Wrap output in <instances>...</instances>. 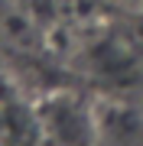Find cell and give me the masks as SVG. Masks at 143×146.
<instances>
[{"instance_id":"obj_2","label":"cell","mask_w":143,"mask_h":146,"mask_svg":"<svg viewBox=\"0 0 143 146\" xmlns=\"http://www.w3.org/2000/svg\"><path fill=\"white\" fill-rule=\"evenodd\" d=\"M43 123L62 146H88L94 136V110L81 107L72 98H52L43 104Z\"/></svg>"},{"instance_id":"obj_1","label":"cell","mask_w":143,"mask_h":146,"mask_svg":"<svg viewBox=\"0 0 143 146\" xmlns=\"http://www.w3.org/2000/svg\"><path fill=\"white\" fill-rule=\"evenodd\" d=\"M98 146H143V107L127 101H101L94 107Z\"/></svg>"}]
</instances>
